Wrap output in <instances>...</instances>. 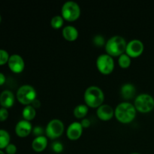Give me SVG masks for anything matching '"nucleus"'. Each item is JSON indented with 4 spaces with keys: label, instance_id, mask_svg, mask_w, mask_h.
<instances>
[{
    "label": "nucleus",
    "instance_id": "obj_4",
    "mask_svg": "<svg viewBox=\"0 0 154 154\" xmlns=\"http://www.w3.org/2000/svg\"><path fill=\"white\" fill-rule=\"evenodd\" d=\"M37 96V92L35 89L31 85L25 84L20 87L17 92L16 97L18 102L24 105H29L32 103Z\"/></svg>",
    "mask_w": 154,
    "mask_h": 154
},
{
    "label": "nucleus",
    "instance_id": "obj_6",
    "mask_svg": "<svg viewBox=\"0 0 154 154\" xmlns=\"http://www.w3.org/2000/svg\"><path fill=\"white\" fill-rule=\"evenodd\" d=\"M134 106L141 113L150 112L154 108V98L147 93H141L135 99Z\"/></svg>",
    "mask_w": 154,
    "mask_h": 154
},
{
    "label": "nucleus",
    "instance_id": "obj_25",
    "mask_svg": "<svg viewBox=\"0 0 154 154\" xmlns=\"http://www.w3.org/2000/svg\"><path fill=\"white\" fill-rule=\"evenodd\" d=\"M51 148H52L53 151L55 152V153H60L63 151L64 147H63V143L60 142V141H54V142L52 143Z\"/></svg>",
    "mask_w": 154,
    "mask_h": 154
},
{
    "label": "nucleus",
    "instance_id": "obj_21",
    "mask_svg": "<svg viewBox=\"0 0 154 154\" xmlns=\"http://www.w3.org/2000/svg\"><path fill=\"white\" fill-rule=\"evenodd\" d=\"M131 63H132L131 57H129L126 53L119 57L118 64L122 69H128L130 66Z\"/></svg>",
    "mask_w": 154,
    "mask_h": 154
},
{
    "label": "nucleus",
    "instance_id": "obj_8",
    "mask_svg": "<svg viewBox=\"0 0 154 154\" xmlns=\"http://www.w3.org/2000/svg\"><path fill=\"white\" fill-rule=\"evenodd\" d=\"M65 126L63 121L60 119H53L45 128V134L47 138L50 139H56L63 135L64 132Z\"/></svg>",
    "mask_w": 154,
    "mask_h": 154
},
{
    "label": "nucleus",
    "instance_id": "obj_2",
    "mask_svg": "<svg viewBox=\"0 0 154 154\" xmlns=\"http://www.w3.org/2000/svg\"><path fill=\"white\" fill-rule=\"evenodd\" d=\"M84 99L85 104L90 108H98L103 105L105 94L101 88L96 86H90L84 92Z\"/></svg>",
    "mask_w": 154,
    "mask_h": 154
},
{
    "label": "nucleus",
    "instance_id": "obj_31",
    "mask_svg": "<svg viewBox=\"0 0 154 154\" xmlns=\"http://www.w3.org/2000/svg\"><path fill=\"white\" fill-rule=\"evenodd\" d=\"M6 81V78L5 76V75L2 72H0V86H2L3 84L5 83Z\"/></svg>",
    "mask_w": 154,
    "mask_h": 154
},
{
    "label": "nucleus",
    "instance_id": "obj_3",
    "mask_svg": "<svg viewBox=\"0 0 154 154\" xmlns=\"http://www.w3.org/2000/svg\"><path fill=\"white\" fill-rule=\"evenodd\" d=\"M127 42L120 35H114L110 38L105 44V51L111 57H120L126 53Z\"/></svg>",
    "mask_w": 154,
    "mask_h": 154
},
{
    "label": "nucleus",
    "instance_id": "obj_13",
    "mask_svg": "<svg viewBox=\"0 0 154 154\" xmlns=\"http://www.w3.org/2000/svg\"><path fill=\"white\" fill-rule=\"evenodd\" d=\"M97 117L103 121H108L114 116V110L111 105L103 104L96 110Z\"/></svg>",
    "mask_w": 154,
    "mask_h": 154
},
{
    "label": "nucleus",
    "instance_id": "obj_28",
    "mask_svg": "<svg viewBox=\"0 0 154 154\" xmlns=\"http://www.w3.org/2000/svg\"><path fill=\"white\" fill-rule=\"evenodd\" d=\"M17 150V149L16 145L10 143V144L6 147L5 153L7 154H16Z\"/></svg>",
    "mask_w": 154,
    "mask_h": 154
},
{
    "label": "nucleus",
    "instance_id": "obj_27",
    "mask_svg": "<svg viewBox=\"0 0 154 154\" xmlns=\"http://www.w3.org/2000/svg\"><path fill=\"white\" fill-rule=\"evenodd\" d=\"M9 113L8 109L4 108H0V122H4L8 118Z\"/></svg>",
    "mask_w": 154,
    "mask_h": 154
},
{
    "label": "nucleus",
    "instance_id": "obj_29",
    "mask_svg": "<svg viewBox=\"0 0 154 154\" xmlns=\"http://www.w3.org/2000/svg\"><path fill=\"white\" fill-rule=\"evenodd\" d=\"M80 123H81V126H82V127L84 128V129L89 128L90 126V124H91V123H90V120H89V119H87V118L82 119V120H81Z\"/></svg>",
    "mask_w": 154,
    "mask_h": 154
},
{
    "label": "nucleus",
    "instance_id": "obj_30",
    "mask_svg": "<svg viewBox=\"0 0 154 154\" xmlns=\"http://www.w3.org/2000/svg\"><path fill=\"white\" fill-rule=\"evenodd\" d=\"M31 105L35 108V109H37V108H40L42 104H41V102L38 100V99H35L34 101H33L32 103L31 104Z\"/></svg>",
    "mask_w": 154,
    "mask_h": 154
},
{
    "label": "nucleus",
    "instance_id": "obj_1",
    "mask_svg": "<svg viewBox=\"0 0 154 154\" xmlns=\"http://www.w3.org/2000/svg\"><path fill=\"white\" fill-rule=\"evenodd\" d=\"M137 110L129 102H121L114 109V116L120 123H129L136 117Z\"/></svg>",
    "mask_w": 154,
    "mask_h": 154
},
{
    "label": "nucleus",
    "instance_id": "obj_15",
    "mask_svg": "<svg viewBox=\"0 0 154 154\" xmlns=\"http://www.w3.org/2000/svg\"><path fill=\"white\" fill-rule=\"evenodd\" d=\"M48 143V138L45 135L35 137V138H34L32 142V147L34 151L41 153L46 149Z\"/></svg>",
    "mask_w": 154,
    "mask_h": 154
},
{
    "label": "nucleus",
    "instance_id": "obj_33",
    "mask_svg": "<svg viewBox=\"0 0 154 154\" xmlns=\"http://www.w3.org/2000/svg\"><path fill=\"white\" fill-rule=\"evenodd\" d=\"M1 21H2V16L1 14H0V23H1Z\"/></svg>",
    "mask_w": 154,
    "mask_h": 154
},
{
    "label": "nucleus",
    "instance_id": "obj_19",
    "mask_svg": "<svg viewBox=\"0 0 154 154\" xmlns=\"http://www.w3.org/2000/svg\"><path fill=\"white\" fill-rule=\"evenodd\" d=\"M22 116L23 120L27 121H31L36 116V109H35L31 105H26L22 111Z\"/></svg>",
    "mask_w": 154,
    "mask_h": 154
},
{
    "label": "nucleus",
    "instance_id": "obj_20",
    "mask_svg": "<svg viewBox=\"0 0 154 154\" xmlns=\"http://www.w3.org/2000/svg\"><path fill=\"white\" fill-rule=\"evenodd\" d=\"M11 137L8 132L5 129H0V150L5 149L10 144Z\"/></svg>",
    "mask_w": 154,
    "mask_h": 154
},
{
    "label": "nucleus",
    "instance_id": "obj_18",
    "mask_svg": "<svg viewBox=\"0 0 154 154\" xmlns=\"http://www.w3.org/2000/svg\"><path fill=\"white\" fill-rule=\"evenodd\" d=\"M89 111V107L86 104H80L74 109V115L78 119H84Z\"/></svg>",
    "mask_w": 154,
    "mask_h": 154
},
{
    "label": "nucleus",
    "instance_id": "obj_23",
    "mask_svg": "<svg viewBox=\"0 0 154 154\" xmlns=\"http://www.w3.org/2000/svg\"><path fill=\"white\" fill-rule=\"evenodd\" d=\"M10 55L5 50L0 49V66L6 64L8 62Z\"/></svg>",
    "mask_w": 154,
    "mask_h": 154
},
{
    "label": "nucleus",
    "instance_id": "obj_24",
    "mask_svg": "<svg viewBox=\"0 0 154 154\" xmlns=\"http://www.w3.org/2000/svg\"><path fill=\"white\" fill-rule=\"evenodd\" d=\"M93 42L96 46L97 47H102L103 45L105 46V44H106V42L105 40V38L103 37L101 35H95L93 37Z\"/></svg>",
    "mask_w": 154,
    "mask_h": 154
},
{
    "label": "nucleus",
    "instance_id": "obj_10",
    "mask_svg": "<svg viewBox=\"0 0 154 154\" xmlns=\"http://www.w3.org/2000/svg\"><path fill=\"white\" fill-rule=\"evenodd\" d=\"M8 66L9 69L15 74H20L24 70L25 68V62L23 57L19 54H13L10 56Z\"/></svg>",
    "mask_w": 154,
    "mask_h": 154
},
{
    "label": "nucleus",
    "instance_id": "obj_14",
    "mask_svg": "<svg viewBox=\"0 0 154 154\" xmlns=\"http://www.w3.org/2000/svg\"><path fill=\"white\" fill-rule=\"evenodd\" d=\"M15 102V96L14 93L10 90H4L0 94V105L2 108H11Z\"/></svg>",
    "mask_w": 154,
    "mask_h": 154
},
{
    "label": "nucleus",
    "instance_id": "obj_5",
    "mask_svg": "<svg viewBox=\"0 0 154 154\" xmlns=\"http://www.w3.org/2000/svg\"><path fill=\"white\" fill-rule=\"evenodd\" d=\"M61 16L69 22L77 20L81 15V8L79 5L74 1H67L63 5L61 9Z\"/></svg>",
    "mask_w": 154,
    "mask_h": 154
},
{
    "label": "nucleus",
    "instance_id": "obj_12",
    "mask_svg": "<svg viewBox=\"0 0 154 154\" xmlns=\"http://www.w3.org/2000/svg\"><path fill=\"white\" fill-rule=\"evenodd\" d=\"M84 128L81 126L80 122H73L67 128L66 135L68 138L72 141H76L79 139L82 135Z\"/></svg>",
    "mask_w": 154,
    "mask_h": 154
},
{
    "label": "nucleus",
    "instance_id": "obj_34",
    "mask_svg": "<svg viewBox=\"0 0 154 154\" xmlns=\"http://www.w3.org/2000/svg\"><path fill=\"white\" fill-rule=\"evenodd\" d=\"M130 154H141V153H130Z\"/></svg>",
    "mask_w": 154,
    "mask_h": 154
},
{
    "label": "nucleus",
    "instance_id": "obj_32",
    "mask_svg": "<svg viewBox=\"0 0 154 154\" xmlns=\"http://www.w3.org/2000/svg\"><path fill=\"white\" fill-rule=\"evenodd\" d=\"M0 154H5V152H3L2 150H0Z\"/></svg>",
    "mask_w": 154,
    "mask_h": 154
},
{
    "label": "nucleus",
    "instance_id": "obj_22",
    "mask_svg": "<svg viewBox=\"0 0 154 154\" xmlns=\"http://www.w3.org/2000/svg\"><path fill=\"white\" fill-rule=\"evenodd\" d=\"M64 20L63 17L60 15H56V16L53 17L52 19L51 20V26L52 28L55 29H58L61 28L64 24Z\"/></svg>",
    "mask_w": 154,
    "mask_h": 154
},
{
    "label": "nucleus",
    "instance_id": "obj_9",
    "mask_svg": "<svg viewBox=\"0 0 154 154\" xmlns=\"http://www.w3.org/2000/svg\"><path fill=\"white\" fill-rule=\"evenodd\" d=\"M144 45L141 41L138 39H133L127 42L126 48V54L131 58H136L143 54Z\"/></svg>",
    "mask_w": 154,
    "mask_h": 154
},
{
    "label": "nucleus",
    "instance_id": "obj_16",
    "mask_svg": "<svg viewBox=\"0 0 154 154\" xmlns=\"http://www.w3.org/2000/svg\"><path fill=\"white\" fill-rule=\"evenodd\" d=\"M63 38L68 42H74L78 38V30L73 26H66L62 32Z\"/></svg>",
    "mask_w": 154,
    "mask_h": 154
},
{
    "label": "nucleus",
    "instance_id": "obj_17",
    "mask_svg": "<svg viewBox=\"0 0 154 154\" xmlns=\"http://www.w3.org/2000/svg\"><path fill=\"white\" fill-rule=\"evenodd\" d=\"M120 93L123 99L126 100H129L135 97L136 90L133 84H130V83H126L121 87Z\"/></svg>",
    "mask_w": 154,
    "mask_h": 154
},
{
    "label": "nucleus",
    "instance_id": "obj_26",
    "mask_svg": "<svg viewBox=\"0 0 154 154\" xmlns=\"http://www.w3.org/2000/svg\"><path fill=\"white\" fill-rule=\"evenodd\" d=\"M32 132L33 135H35V137L42 136L45 132V129H44L41 126H36L33 128Z\"/></svg>",
    "mask_w": 154,
    "mask_h": 154
},
{
    "label": "nucleus",
    "instance_id": "obj_11",
    "mask_svg": "<svg viewBox=\"0 0 154 154\" xmlns=\"http://www.w3.org/2000/svg\"><path fill=\"white\" fill-rule=\"evenodd\" d=\"M32 125L29 121L22 120H20L15 126V133L20 138H25L30 135L32 132Z\"/></svg>",
    "mask_w": 154,
    "mask_h": 154
},
{
    "label": "nucleus",
    "instance_id": "obj_7",
    "mask_svg": "<svg viewBox=\"0 0 154 154\" xmlns=\"http://www.w3.org/2000/svg\"><path fill=\"white\" fill-rule=\"evenodd\" d=\"M96 67L102 75H110L114 69V60L107 54L99 55L96 60Z\"/></svg>",
    "mask_w": 154,
    "mask_h": 154
}]
</instances>
